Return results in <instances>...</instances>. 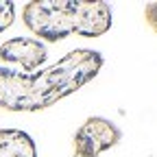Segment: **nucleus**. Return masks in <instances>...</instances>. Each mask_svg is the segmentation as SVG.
<instances>
[{"label": "nucleus", "mask_w": 157, "mask_h": 157, "mask_svg": "<svg viewBox=\"0 0 157 157\" xmlns=\"http://www.w3.org/2000/svg\"><path fill=\"white\" fill-rule=\"evenodd\" d=\"M101 66V52L81 48L37 74L0 68V107L9 111L46 109L92 81Z\"/></svg>", "instance_id": "1"}, {"label": "nucleus", "mask_w": 157, "mask_h": 157, "mask_svg": "<svg viewBox=\"0 0 157 157\" xmlns=\"http://www.w3.org/2000/svg\"><path fill=\"white\" fill-rule=\"evenodd\" d=\"M24 24L46 42H59L74 33L76 0H35L24 7Z\"/></svg>", "instance_id": "2"}, {"label": "nucleus", "mask_w": 157, "mask_h": 157, "mask_svg": "<svg viewBox=\"0 0 157 157\" xmlns=\"http://www.w3.org/2000/svg\"><path fill=\"white\" fill-rule=\"evenodd\" d=\"M122 137V131L107 118H87L85 124L74 135V153L78 157H98L107 148L116 146Z\"/></svg>", "instance_id": "3"}, {"label": "nucleus", "mask_w": 157, "mask_h": 157, "mask_svg": "<svg viewBox=\"0 0 157 157\" xmlns=\"http://www.w3.org/2000/svg\"><path fill=\"white\" fill-rule=\"evenodd\" d=\"M0 57L5 61L22 66L24 74H29L46 61V46L42 39L35 37H13L0 46Z\"/></svg>", "instance_id": "4"}, {"label": "nucleus", "mask_w": 157, "mask_h": 157, "mask_svg": "<svg viewBox=\"0 0 157 157\" xmlns=\"http://www.w3.org/2000/svg\"><path fill=\"white\" fill-rule=\"evenodd\" d=\"M111 29V7L107 2L76 0L74 33L81 37H101Z\"/></svg>", "instance_id": "5"}, {"label": "nucleus", "mask_w": 157, "mask_h": 157, "mask_svg": "<svg viewBox=\"0 0 157 157\" xmlns=\"http://www.w3.org/2000/svg\"><path fill=\"white\" fill-rule=\"evenodd\" d=\"M0 157H37L31 135L17 129L0 131Z\"/></svg>", "instance_id": "6"}, {"label": "nucleus", "mask_w": 157, "mask_h": 157, "mask_svg": "<svg viewBox=\"0 0 157 157\" xmlns=\"http://www.w3.org/2000/svg\"><path fill=\"white\" fill-rule=\"evenodd\" d=\"M13 15H15V7H13V2L0 0V33H2L5 29H9V26H11Z\"/></svg>", "instance_id": "7"}, {"label": "nucleus", "mask_w": 157, "mask_h": 157, "mask_svg": "<svg viewBox=\"0 0 157 157\" xmlns=\"http://www.w3.org/2000/svg\"><path fill=\"white\" fill-rule=\"evenodd\" d=\"M144 15H146V22L151 24V29L157 33V2H155V5H148Z\"/></svg>", "instance_id": "8"}]
</instances>
